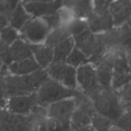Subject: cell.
Instances as JSON below:
<instances>
[{
    "mask_svg": "<svg viewBox=\"0 0 131 131\" xmlns=\"http://www.w3.org/2000/svg\"><path fill=\"white\" fill-rule=\"evenodd\" d=\"M48 78L46 70L42 69L24 76L9 74L1 75V108L6 106V101L10 97L36 93L42 83Z\"/></svg>",
    "mask_w": 131,
    "mask_h": 131,
    "instance_id": "1",
    "label": "cell"
},
{
    "mask_svg": "<svg viewBox=\"0 0 131 131\" xmlns=\"http://www.w3.org/2000/svg\"><path fill=\"white\" fill-rule=\"evenodd\" d=\"M92 100L96 112L114 123L125 112V107L118 94L112 88H102Z\"/></svg>",
    "mask_w": 131,
    "mask_h": 131,
    "instance_id": "2",
    "label": "cell"
},
{
    "mask_svg": "<svg viewBox=\"0 0 131 131\" xmlns=\"http://www.w3.org/2000/svg\"><path fill=\"white\" fill-rule=\"evenodd\" d=\"M82 92L79 90L70 89L49 78L36 92L38 104L47 107L63 100L75 98Z\"/></svg>",
    "mask_w": 131,
    "mask_h": 131,
    "instance_id": "3",
    "label": "cell"
},
{
    "mask_svg": "<svg viewBox=\"0 0 131 131\" xmlns=\"http://www.w3.org/2000/svg\"><path fill=\"white\" fill-rule=\"evenodd\" d=\"M109 51L114 61L111 88L118 92L131 79V65L129 56L124 50L113 49Z\"/></svg>",
    "mask_w": 131,
    "mask_h": 131,
    "instance_id": "4",
    "label": "cell"
},
{
    "mask_svg": "<svg viewBox=\"0 0 131 131\" xmlns=\"http://www.w3.org/2000/svg\"><path fill=\"white\" fill-rule=\"evenodd\" d=\"M77 82L78 90L91 99L103 88L99 81L95 67L91 63L77 69Z\"/></svg>",
    "mask_w": 131,
    "mask_h": 131,
    "instance_id": "5",
    "label": "cell"
},
{
    "mask_svg": "<svg viewBox=\"0 0 131 131\" xmlns=\"http://www.w3.org/2000/svg\"><path fill=\"white\" fill-rule=\"evenodd\" d=\"M51 29L44 17H32L19 31L20 37L31 45L43 44Z\"/></svg>",
    "mask_w": 131,
    "mask_h": 131,
    "instance_id": "6",
    "label": "cell"
},
{
    "mask_svg": "<svg viewBox=\"0 0 131 131\" xmlns=\"http://www.w3.org/2000/svg\"><path fill=\"white\" fill-rule=\"evenodd\" d=\"M76 107L72 118L71 131L91 125L92 116L96 112L92 100L83 93L75 98Z\"/></svg>",
    "mask_w": 131,
    "mask_h": 131,
    "instance_id": "7",
    "label": "cell"
},
{
    "mask_svg": "<svg viewBox=\"0 0 131 131\" xmlns=\"http://www.w3.org/2000/svg\"><path fill=\"white\" fill-rule=\"evenodd\" d=\"M75 107V98L63 100L47 107V116L58 122L64 131H71L70 124Z\"/></svg>",
    "mask_w": 131,
    "mask_h": 131,
    "instance_id": "8",
    "label": "cell"
},
{
    "mask_svg": "<svg viewBox=\"0 0 131 131\" xmlns=\"http://www.w3.org/2000/svg\"><path fill=\"white\" fill-rule=\"evenodd\" d=\"M46 70L51 79L70 89L78 90L77 69L66 62H53Z\"/></svg>",
    "mask_w": 131,
    "mask_h": 131,
    "instance_id": "9",
    "label": "cell"
},
{
    "mask_svg": "<svg viewBox=\"0 0 131 131\" xmlns=\"http://www.w3.org/2000/svg\"><path fill=\"white\" fill-rule=\"evenodd\" d=\"M23 6L32 17H45L56 14L63 6V1L29 0L22 1Z\"/></svg>",
    "mask_w": 131,
    "mask_h": 131,
    "instance_id": "10",
    "label": "cell"
},
{
    "mask_svg": "<svg viewBox=\"0 0 131 131\" xmlns=\"http://www.w3.org/2000/svg\"><path fill=\"white\" fill-rule=\"evenodd\" d=\"M38 105L37 95L35 93L10 97L6 101L5 108L17 115L28 116Z\"/></svg>",
    "mask_w": 131,
    "mask_h": 131,
    "instance_id": "11",
    "label": "cell"
},
{
    "mask_svg": "<svg viewBox=\"0 0 131 131\" xmlns=\"http://www.w3.org/2000/svg\"><path fill=\"white\" fill-rule=\"evenodd\" d=\"M94 65L101 86L103 88H111L114 61L111 52L109 51Z\"/></svg>",
    "mask_w": 131,
    "mask_h": 131,
    "instance_id": "12",
    "label": "cell"
},
{
    "mask_svg": "<svg viewBox=\"0 0 131 131\" xmlns=\"http://www.w3.org/2000/svg\"><path fill=\"white\" fill-rule=\"evenodd\" d=\"M110 13L112 18L114 28H118L125 25L131 15V1H111Z\"/></svg>",
    "mask_w": 131,
    "mask_h": 131,
    "instance_id": "13",
    "label": "cell"
},
{
    "mask_svg": "<svg viewBox=\"0 0 131 131\" xmlns=\"http://www.w3.org/2000/svg\"><path fill=\"white\" fill-rule=\"evenodd\" d=\"M73 38L75 42V47L80 49L87 56L88 59L94 53L101 42L99 35L93 34L89 29Z\"/></svg>",
    "mask_w": 131,
    "mask_h": 131,
    "instance_id": "14",
    "label": "cell"
},
{
    "mask_svg": "<svg viewBox=\"0 0 131 131\" xmlns=\"http://www.w3.org/2000/svg\"><path fill=\"white\" fill-rule=\"evenodd\" d=\"M87 20L89 30L95 35L104 34L115 28L110 13L97 14L93 12Z\"/></svg>",
    "mask_w": 131,
    "mask_h": 131,
    "instance_id": "15",
    "label": "cell"
},
{
    "mask_svg": "<svg viewBox=\"0 0 131 131\" xmlns=\"http://www.w3.org/2000/svg\"><path fill=\"white\" fill-rule=\"evenodd\" d=\"M41 68L33 56L28 58L14 61L7 67V72L10 75L24 76L35 72Z\"/></svg>",
    "mask_w": 131,
    "mask_h": 131,
    "instance_id": "16",
    "label": "cell"
},
{
    "mask_svg": "<svg viewBox=\"0 0 131 131\" xmlns=\"http://www.w3.org/2000/svg\"><path fill=\"white\" fill-rule=\"evenodd\" d=\"M27 118L30 131H48L47 107L38 104Z\"/></svg>",
    "mask_w": 131,
    "mask_h": 131,
    "instance_id": "17",
    "label": "cell"
},
{
    "mask_svg": "<svg viewBox=\"0 0 131 131\" xmlns=\"http://www.w3.org/2000/svg\"><path fill=\"white\" fill-rule=\"evenodd\" d=\"M93 1L87 0L63 1V5L70 10L74 19L87 20L93 13Z\"/></svg>",
    "mask_w": 131,
    "mask_h": 131,
    "instance_id": "18",
    "label": "cell"
},
{
    "mask_svg": "<svg viewBox=\"0 0 131 131\" xmlns=\"http://www.w3.org/2000/svg\"><path fill=\"white\" fill-rule=\"evenodd\" d=\"M31 48L33 57L41 69L46 70L54 62V49L44 43L31 45Z\"/></svg>",
    "mask_w": 131,
    "mask_h": 131,
    "instance_id": "19",
    "label": "cell"
},
{
    "mask_svg": "<svg viewBox=\"0 0 131 131\" xmlns=\"http://www.w3.org/2000/svg\"><path fill=\"white\" fill-rule=\"evenodd\" d=\"M10 55L12 62L31 57L33 52L31 45L19 38L10 46Z\"/></svg>",
    "mask_w": 131,
    "mask_h": 131,
    "instance_id": "20",
    "label": "cell"
},
{
    "mask_svg": "<svg viewBox=\"0 0 131 131\" xmlns=\"http://www.w3.org/2000/svg\"><path fill=\"white\" fill-rule=\"evenodd\" d=\"M75 45L72 37L67 38L54 48V62L65 63L75 48Z\"/></svg>",
    "mask_w": 131,
    "mask_h": 131,
    "instance_id": "21",
    "label": "cell"
},
{
    "mask_svg": "<svg viewBox=\"0 0 131 131\" xmlns=\"http://www.w3.org/2000/svg\"><path fill=\"white\" fill-rule=\"evenodd\" d=\"M31 18L32 17L23 6L22 1H20L10 17V25L19 31Z\"/></svg>",
    "mask_w": 131,
    "mask_h": 131,
    "instance_id": "22",
    "label": "cell"
},
{
    "mask_svg": "<svg viewBox=\"0 0 131 131\" xmlns=\"http://www.w3.org/2000/svg\"><path fill=\"white\" fill-rule=\"evenodd\" d=\"M70 37H71V36L68 30L67 26V25H63L50 32L44 44L54 49L58 45Z\"/></svg>",
    "mask_w": 131,
    "mask_h": 131,
    "instance_id": "23",
    "label": "cell"
},
{
    "mask_svg": "<svg viewBox=\"0 0 131 131\" xmlns=\"http://www.w3.org/2000/svg\"><path fill=\"white\" fill-rule=\"evenodd\" d=\"M91 125L97 131H110L114 122L108 118L95 112L92 116Z\"/></svg>",
    "mask_w": 131,
    "mask_h": 131,
    "instance_id": "24",
    "label": "cell"
},
{
    "mask_svg": "<svg viewBox=\"0 0 131 131\" xmlns=\"http://www.w3.org/2000/svg\"><path fill=\"white\" fill-rule=\"evenodd\" d=\"M66 25L70 36L73 38L80 35L89 29L86 19H74Z\"/></svg>",
    "mask_w": 131,
    "mask_h": 131,
    "instance_id": "25",
    "label": "cell"
},
{
    "mask_svg": "<svg viewBox=\"0 0 131 131\" xmlns=\"http://www.w3.org/2000/svg\"><path fill=\"white\" fill-rule=\"evenodd\" d=\"M19 38H20V37L19 31L12 27L10 25L1 29L0 42L10 46Z\"/></svg>",
    "mask_w": 131,
    "mask_h": 131,
    "instance_id": "26",
    "label": "cell"
},
{
    "mask_svg": "<svg viewBox=\"0 0 131 131\" xmlns=\"http://www.w3.org/2000/svg\"><path fill=\"white\" fill-rule=\"evenodd\" d=\"M88 58L78 47H75L67 60L66 63L70 66L78 69L81 65L88 63Z\"/></svg>",
    "mask_w": 131,
    "mask_h": 131,
    "instance_id": "27",
    "label": "cell"
},
{
    "mask_svg": "<svg viewBox=\"0 0 131 131\" xmlns=\"http://www.w3.org/2000/svg\"><path fill=\"white\" fill-rule=\"evenodd\" d=\"M20 1L15 0H1L0 1V15L6 17L10 20L12 15L17 6Z\"/></svg>",
    "mask_w": 131,
    "mask_h": 131,
    "instance_id": "28",
    "label": "cell"
},
{
    "mask_svg": "<svg viewBox=\"0 0 131 131\" xmlns=\"http://www.w3.org/2000/svg\"><path fill=\"white\" fill-rule=\"evenodd\" d=\"M119 97L121 100L122 102L125 106V107H130L131 106V79L120 88L118 92Z\"/></svg>",
    "mask_w": 131,
    "mask_h": 131,
    "instance_id": "29",
    "label": "cell"
},
{
    "mask_svg": "<svg viewBox=\"0 0 131 131\" xmlns=\"http://www.w3.org/2000/svg\"><path fill=\"white\" fill-rule=\"evenodd\" d=\"M114 125L123 131H131V116L125 111V113L114 123Z\"/></svg>",
    "mask_w": 131,
    "mask_h": 131,
    "instance_id": "30",
    "label": "cell"
},
{
    "mask_svg": "<svg viewBox=\"0 0 131 131\" xmlns=\"http://www.w3.org/2000/svg\"><path fill=\"white\" fill-rule=\"evenodd\" d=\"M0 131H19L15 128L12 127L5 124H0Z\"/></svg>",
    "mask_w": 131,
    "mask_h": 131,
    "instance_id": "31",
    "label": "cell"
},
{
    "mask_svg": "<svg viewBox=\"0 0 131 131\" xmlns=\"http://www.w3.org/2000/svg\"><path fill=\"white\" fill-rule=\"evenodd\" d=\"M74 131H97L91 125H88V126H86L84 127L83 128H81V129H78L76 130H74Z\"/></svg>",
    "mask_w": 131,
    "mask_h": 131,
    "instance_id": "32",
    "label": "cell"
},
{
    "mask_svg": "<svg viewBox=\"0 0 131 131\" xmlns=\"http://www.w3.org/2000/svg\"><path fill=\"white\" fill-rule=\"evenodd\" d=\"M126 24L128 26L130 27V28H131V15H130V17L128 18L127 20Z\"/></svg>",
    "mask_w": 131,
    "mask_h": 131,
    "instance_id": "33",
    "label": "cell"
}]
</instances>
